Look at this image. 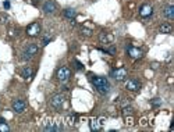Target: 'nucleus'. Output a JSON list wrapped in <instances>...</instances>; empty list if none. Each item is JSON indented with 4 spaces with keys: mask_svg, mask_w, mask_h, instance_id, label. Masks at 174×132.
<instances>
[{
    "mask_svg": "<svg viewBox=\"0 0 174 132\" xmlns=\"http://www.w3.org/2000/svg\"><path fill=\"white\" fill-rule=\"evenodd\" d=\"M75 64H77V70H84V66H82L81 63H78V61H75Z\"/></svg>",
    "mask_w": 174,
    "mask_h": 132,
    "instance_id": "23",
    "label": "nucleus"
},
{
    "mask_svg": "<svg viewBox=\"0 0 174 132\" xmlns=\"http://www.w3.org/2000/svg\"><path fill=\"white\" fill-rule=\"evenodd\" d=\"M113 77L116 78L117 81H124L127 78V70L125 68H119L113 72Z\"/></svg>",
    "mask_w": 174,
    "mask_h": 132,
    "instance_id": "10",
    "label": "nucleus"
},
{
    "mask_svg": "<svg viewBox=\"0 0 174 132\" xmlns=\"http://www.w3.org/2000/svg\"><path fill=\"white\" fill-rule=\"evenodd\" d=\"M75 120H77L75 115H68V117H67V121H68L70 125H74V124H75Z\"/></svg>",
    "mask_w": 174,
    "mask_h": 132,
    "instance_id": "19",
    "label": "nucleus"
},
{
    "mask_svg": "<svg viewBox=\"0 0 174 132\" xmlns=\"http://www.w3.org/2000/svg\"><path fill=\"white\" fill-rule=\"evenodd\" d=\"M152 13H153V9H152V6H149V4H142L141 9H139V14H141V17H144V18L151 17Z\"/></svg>",
    "mask_w": 174,
    "mask_h": 132,
    "instance_id": "6",
    "label": "nucleus"
},
{
    "mask_svg": "<svg viewBox=\"0 0 174 132\" xmlns=\"http://www.w3.org/2000/svg\"><path fill=\"white\" fill-rule=\"evenodd\" d=\"M163 14H164L166 18H168V20H173V18H174V7L173 6H167L164 9V11H163Z\"/></svg>",
    "mask_w": 174,
    "mask_h": 132,
    "instance_id": "13",
    "label": "nucleus"
},
{
    "mask_svg": "<svg viewBox=\"0 0 174 132\" xmlns=\"http://www.w3.org/2000/svg\"><path fill=\"white\" fill-rule=\"evenodd\" d=\"M36 53H38V46H36V45H29L25 49V52H24V58H31V57H34Z\"/></svg>",
    "mask_w": 174,
    "mask_h": 132,
    "instance_id": "7",
    "label": "nucleus"
},
{
    "mask_svg": "<svg viewBox=\"0 0 174 132\" xmlns=\"http://www.w3.org/2000/svg\"><path fill=\"white\" fill-rule=\"evenodd\" d=\"M131 113H132V109H131V107H125V109L123 110V114H124L125 117H127L128 114H131Z\"/></svg>",
    "mask_w": 174,
    "mask_h": 132,
    "instance_id": "20",
    "label": "nucleus"
},
{
    "mask_svg": "<svg viewBox=\"0 0 174 132\" xmlns=\"http://www.w3.org/2000/svg\"><path fill=\"white\" fill-rule=\"evenodd\" d=\"M113 40V35L111 34H104V32H102L100 34V42L103 43H109Z\"/></svg>",
    "mask_w": 174,
    "mask_h": 132,
    "instance_id": "15",
    "label": "nucleus"
},
{
    "mask_svg": "<svg viewBox=\"0 0 174 132\" xmlns=\"http://www.w3.org/2000/svg\"><path fill=\"white\" fill-rule=\"evenodd\" d=\"M43 11L45 13H55L56 11V4L53 3L52 0L46 2V3L43 4Z\"/></svg>",
    "mask_w": 174,
    "mask_h": 132,
    "instance_id": "11",
    "label": "nucleus"
},
{
    "mask_svg": "<svg viewBox=\"0 0 174 132\" xmlns=\"http://www.w3.org/2000/svg\"><path fill=\"white\" fill-rule=\"evenodd\" d=\"M159 31L162 32V34H171V31H173V26H171L170 24H163V25H160Z\"/></svg>",
    "mask_w": 174,
    "mask_h": 132,
    "instance_id": "16",
    "label": "nucleus"
},
{
    "mask_svg": "<svg viewBox=\"0 0 174 132\" xmlns=\"http://www.w3.org/2000/svg\"><path fill=\"white\" fill-rule=\"evenodd\" d=\"M24 110H25V102L21 100V99H15V100L13 102V111L21 114Z\"/></svg>",
    "mask_w": 174,
    "mask_h": 132,
    "instance_id": "4",
    "label": "nucleus"
},
{
    "mask_svg": "<svg viewBox=\"0 0 174 132\" xmlns=\"http://www.w3.org/2000/svg\"><path fill=\"white\" fill-rule=\"evenodd\" d=\"M3 6H4V9H10V3H9V2H4Z\"/></svg>",
    "mask_w": 174,
    "mask_h": 132,
    "instance_id": "24",
    "label": "nucleus"
},
{
    "mask_svg": "<svg viewBox=\"0 0 174 132\" xmlns=\"http://www.w3.org/2000/svg\"><path fill=\"white\" fill-rule=\"evenodd\" d=\"M70 75H71V72H70V70L67 68V67H60V68L57 70V79L60 81V82H67Z\"/></svg>",
    "mask_w": 174,
    "mask_h": 132,
    "instance_id": "3",
    "label": "nucleus"
},
{
    "mask_svg": "<svg viewBox=\"0 0 174 132\" xmlns=\"http://www.w3.org/2000/svg\"><path fill=\"white\" fill-rule=\"evenodd\" d=\"M127 53L131 58H141L142 57V50L138 49L135 46H128L127 47Z\"/></svg>",
    "mask_w": 174,
    "mask_h": 132,
    "instance_id": "5",
    "label": "nucleus"
},
{
    "mask_svg": "<svg viewBox=\"0 0 174 132\" xmlns=\"http://www.w3.org/2000/svg\"><path fill=\"white\" fill-rule=\"evenodd\" d=\"M39 34H41V24L39 22H32L31 25L26 28V35L31 38L38 36Z\"/></svg>",
    "mask_w": 174,
    "mask_h": 132,
    "instance_id": "2",
    "label": "nucleus"
},
{
    "mask_svg": "<svg viewBox=\"0 0 174 132\" xmlns=\"http://www.w3.org/2000/svg\"><path fill=\"white\" fill-rule=\"evenodd\" d=\"M32 74H34V71H32L31 67H25L22 71V77L25 78V79H29V78L32 77Z\"/></svg>",
    "mask_w": 174,
    "mask_h": 132,
    "instance_id": "17",
    "label": "nucleus"
},
{
    "mask_svg": "<svg viewBox=\"0 0 174 132\" xmlns=\"http://www.w3.org/2000/svg\"><path fill=\"white\" fill-rule=\"evenodd\" d=\"M152 104H153V106H160V104H162V100H160V99H153V100H152Z\"/></svg>",
    "mask_w": 174,
    "mask_h": 132,
    "instance_id": "21",
    "label": "nucleus"
},
{
    "mask_svg": "<svg viewBox=\"0 0 174 132\" xmlns=\"http://www.w3.org/2000/svg\"><path fill=\"white\" fill-rule=\"evenodd\" d=\"M64 103V98L61 95H55L52 98V100H50V104H52V107H55V109H60L61 106H63Z\"/></svg>",
    "mask_w": 174,
    "mask_h": 132,
    "instance_id": "9",
    "label": "nucleus"
},
{
    "mask_svg": "<svg viewBox=\"0 0 174 132\" xmlns=\"http://www.w3.org/2000/svg\"><path fill=\"white\" fill-rule=\"evenodd\" d=\"M10 128L7 125V122L3 120V118H0V132H9Z\"/></svg>",
    "mask_w": 174,
    "mask_h": 132,
    "instance_id": "18",
    "label": "nucleus"
},
{
    "mask_svg": "<svg viewBox=\"0 0 174 132\" xmlns=\"http://www.w3.org/2000/svg\"><path fill=\"white\" fill-rule=\"evenodd\" d=\"M82 32H84L85 35H91V34H92V31H91V29H85V28H82Z\"/></svg>",
    "mask_w": 174,
    "mask_h": 132,
    "instance_id": "22",
    "label": "nucleus"
},
{
    "mask_svg": "<svg viewBox=\"0 0 174 132\" xmlns=\"http://www.w3.org/2000/svg\"><path fill=\"white\" fill-rule=\"evenodd\" d=\"M89 128H91V131H100V122H99L96 118H92V120L89 121Z\"/></svg>",
    "mask_w": 174,
    "mask_h": 132,
    "instance_id": "12",
    "label": "nucleus"
},
{
    "mask_svg": "<svg viewBox=\"0 0 174 132\" xmlns=\"http://www.w3.org/2000/svg\"><path fill=\"white\" fill-rule=\"evenodd\" d=\"M125 88H127L128 90H131V92H136V90L141 89V83L135 79H130V81H127V83H125Z\"/></svg>",
    "mask_w": 174,
    "mask_h": 132,
    "instance_id": "8",
    "label": "nucleus"
},
{
    "mask_svg": "<svg viewBox=\"0 0 174 132\" xmlns=\"http://www.w3.org/2000/svg\"><path fill=\"white\" fill-rule=\"evenodd\" d=\"M91 82L95 85V88L100 93H109V90H110V83L103 77H92L91 78Z\"/></svg>",
    "mask_w": 174,
    "mask_h": 132,
    "instance_id": "1",
    "label": "nucleus"
},
{
    "mask_svg": "<svg viewBox=\"0 0 174 132\" xmlns=\"http://www.w3.org/2000/svg\"><path fill=\"white\" fill-rule=\"evenodd\" d=\"M77 15V11L74 9H66L64 10V17H67L68 20H74Z\"/></svg>",
    "mask_w": 174,
    "mask_h": 132,
    "instance_id": "14",
    "label": "nucleus"
},
{
    "mask_svg": "<svg viewBox=\"0 0 174 132\" xmlns=\"http://www.w3.org/2000/svg\"><path fill=\"white\" fill-rule=\"evenodd\" d=\"M132 118H127V124H132Z\"/></svg>",
    "mask_w": 174,
    "mask_h": 132,
    "instance_id": "25",
    "label": "nucleus"
}]
</instances>
